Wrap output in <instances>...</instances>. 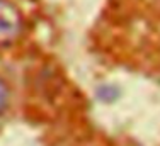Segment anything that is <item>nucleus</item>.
Returning a JSON list of instances; mask_svg holds the SVG:
<instances>
[{
	"instance_id": "nucleus-1",
	"label": "nucleus",
	"mask_w": 160,
	"mask_h": 146,
	"mask_svg": "<svg viewBox=\"0 0 160 146\" xmlns=\"http://www.w3.org/2000/svg\"><path fill=\"white\" fill-rule=\"evenodd\" d=\"M24 31L21 10L9 0H0V46L12 44Z\"/></svg>"
},
{
	"instance_id": "nucleus-2",
	"label": "nucleus",
	"mask_w": 160,
	"mask_h": 146,
	"mask_svg": "<svg viewBox=\"0 0 160 146\" xmlns=\"http://www.w3.org/2000/svg\"><path fill=\"white\" fill-rule=\"evenodd\" d=\"M9 97H10L9 85L5 83V80H3V78H0V116L5 112L7 105H9Z\"/></svg>"
}]
</instances>
